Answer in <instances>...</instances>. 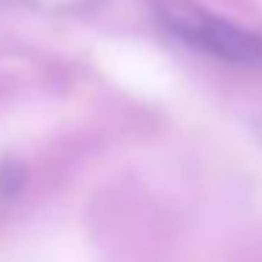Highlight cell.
<instances>
[{
	"label": "cell",
	"instance_id": "obj_2",
	"mask_svg": "<svg viewBox=\"0 0 262 262\" xmlns=\"http://www.w3.org/2000/svg\"><path fill=\"white\" fill-rule=\"evenodd\" d=\"M26 3L48 14H76V12L96 9L102 0H26Z\"/></svg>",
	"mask_w": 262,
	"mask_h": 262
},
{
	"label": "cell",
	"instance_id": "obj_1",
	"mask_svg": "<svg viewBox=\"0 0 262 262\" xmlns=\"http://www.w3.org/2000/svg\"><path fill=\"white\" fill-rule=\"evenodd\" d=\"M158 20L186 46L223 62L256 68L262 65V37L226 17L200 9L192 0H152Z\"/></svg>",
	"mask_w": 262,
	"mask_h": 262
}]
</instances>
